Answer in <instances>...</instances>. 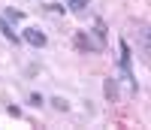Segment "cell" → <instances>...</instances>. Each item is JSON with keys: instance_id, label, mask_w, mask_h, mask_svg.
Segmentation results:
<instances>
[{"instance_id": "1", "label": "cell", "mask_w": 151, "mask_h": 130, "mask_svg": "<svg viewBox=\"0 0 151 130\" xmlns=\"http://www.w3.org/2000/svg\"><path fill=\"white\" fill-rule=\"evenodd\" d=\"M118 67H121V79L130 85V91H136V79H133V55H130V46L124 43V40H118Z\"/></svg>"}, {"instance_id": "2", "label": "cell", "mask_w": 151, "mask_h": 130, "mask_svg": "<svg viewBox=\"0 0 151 130\" xmlns=\"http://www.w3.org/2000/svg\"><path fill=\"white\" fill-rule=\"evenodd\" d=\"M73 43H76V48H79V51H88V55H91V51H103V46H100L97 40H91L85 30H76Z\"/></svg>"}, {"instance_id": "3", "label": "cell", "mask_w": 151, "mask_h": 130, "mask_svg": "<svg viewBox=\"0 0 151 130\" xmlns=\"http://www.w3.org/2000/svg\"><path fill=\"white\" fill-rule=\"evenodd\" d=\"M24 43H30L33 48H42L48 40H45V33L40 27H24Z\"/></svg>"}, {"instance_id": "8", "label": "cell", "mask_w": 151, "mask_h": 130, "mask_svg": "<svg viewBox=\"0 0 151 130\" xmlns=\"http://www.w3.org/2000/svg\"><path fill=\"white\" fill-rule=\"evenodd\" d=\"M52 106H55L58 112H67V109H70V103H67L64 97H55V100H52Z\"/></svg>"}, {"instance_id": "5", "label": "cell", "mask_w": 151, "mask_h": 130, "mask_svg": "<svg viewBox=\"0 0 151 130\" xmlns=\"http://www.w3.org/2000/svg\"><path fill=\"white\" fill-rule=\"evenodd\" d=\"M0 30H3V36H6L9 43H18V33L12 30V24H9V21H6L3 15H0Z\"/></svg>"}, {"instance_id": "4", "label": "cell", "mask_w": 151, "mask_h": 130, "mask_svg": "<svg viewBox=\"0 0 151 130\" xmlns=\"http://www.w3.org/2000/svg\"><path fill=\"white\" fill-rule=\"evenodd\" d=\"M106 33H109V30H106V21L94 15V36H97V43H100V46H106Z\"/></svg>"}, {"instance_id": "7", "label": "cell", "mask_w": 151, "mask_h": 130, "mask_svg": "<svg viewBox=\"0 0 151 130\" xmlns=\"http://www.w3.org/2000/svg\"><path fill=\"white\" fill-rule=\"evenodd\" d=\"M6 21H24V12L21 9H6V12H0Z\"/></svg>"}, {"instance_id": "9", "label": "cell", "mask_w": 151, "mask_h": 130, "mask_svg": "<svg viewBox=\"0 0 151 130\" xmlns=\"http://www.w3.org/2000/svg\"><path fill=\"white\" fill-rule=\"evenodd\" d=\"M30 106H42V97L40 94H30Z\"/></svg>"}, {"instance_id": "6", "label": "cell", "mask_w": 151, "mask_h": 130, "mask_svg": "<svg viewBox=\"0 0 151 130\" xmlns=\"http://www.w3.org/2000/svg\"><path fill=\"white\" fill-rule=\"evenodd\" d=\"M67 6H70L73 12H79V15H82V12L91 6V0H67Z\"/></svg>"}]
</instances>
